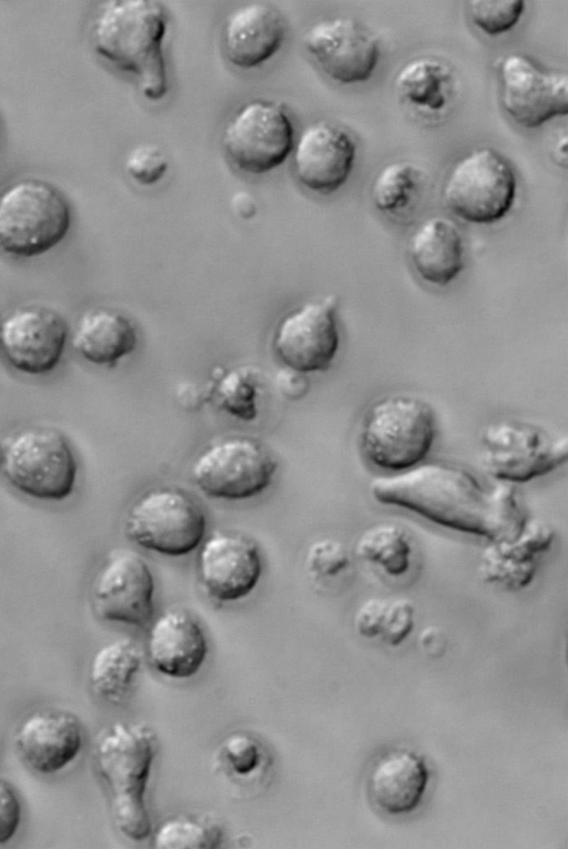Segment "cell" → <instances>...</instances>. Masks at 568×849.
Here are the masks:
<instances>
[{
	"label": "cell",
	"instance_id": "obj_1",
	"mask_svg": "<svg viewBox=\"0 0 568 849\" xmlns=\"http://www.w3.org/2000/svg\"><path fill=\"white\" fill-rule=\"evenodd\" d=\"M369 493L381 504L489 542L514 536L527 518L511 486L487 487L469 471L445 463L378 476L371 482Z\"/></svg>",
	"mask_w": 568,
	"mask_h": 849
},
{
	"label": "cell",
	"instance_id": "obj_2",
	"mask_svg": "<svg viewBox=\"0 0 568 849\" xmlns=\"http://www.w3.org/2000/svg\"><path fill=\"white\" fill-rule=\"evenodd\" d=\"M166 31L168 16L160 2L109 0L93 19L91 43L100 58L136 80L146 100L158 102L169 91Z\"/></svg>",
	"mask_w": 568,
	"mask_h": 849
},
{
	"label": "cell",
	"instance_id": "obj_3",
	"mask_svg": "<svg viewBox=\"0 0 568 849\" xmlns=\"http://www.w3.org/2000/svg\"><path fill=\"white\" fill-rule=\"evenodd\" d=\"M155 751V735L144 724L116 721L94 742V764L111 792L114 823L134 841L151 832L145 792Z\"/></svg>",
	"mask_w": 568,
	"mask_h": 849
},
{
	"label": "cell",
	"instance_id": "obj_4",
	"mask_svg": "<svg viewBox=\"0 0 568 849\" xmlns=\"http://www.w3.org/2000/svg\"><path fill=\"white\" fill-rule=\"evenodd\" d=\"M437 433L436 415L425 400L393 394L375 401L358 429V446L373 466L404 472L418 465L432 449Z\"/></svg>",
	"mask_w": 568,
	"mask_h": 849
},
{
	"label": "cell",
	"instance_id": "obj_5",
	"mask_svg": "<svg viewBox=\"0 0 568 849\" xmlns=\"http://www.w3.org/2000/svg\"><path fill=\"white\" fill-rule=\"evenodd\" d=\"M72 223L65 195L52 183L22 178L0 190V251L9 256H40L68 235Z\"/></svg>",
	"mask_w": 568,
	"mask_h": 849
},
{
	"label": "cell",
	"instance_id": "obj_6",
	"mask_svg": "<svg viewBox=\"0 0 568 849\" xmlns=\"http://www.w3.org/2000/svg\"><path fill=\"white\" fill-rule=\"evenodd\" d=\"M0 469L27 497L62 502L75 489L78 462L68 437L50 426H28L1 444Z\"/></svg>",
	"mask_w": 568,
	"mask_h": 849
},
{
	"label": "cell",
	"instance_id": "obj_7",
	"mask_svg": "<svg viewBox=\"0 0 568 849\" xmlns=\"http://www.w3.org/2000/svg\"><path fill=\"white\" fill-rule=\"evenodd\" d=\"M517 195L516 173L493 148L474 149L448 172L442 189L446 208L473 224H493L511 210Z\"/></svg>",
	"mask_w": 568,
	"mask_h": 849
},
{
	"label": "cell",
	"instance_id": "obj_8",
	"mask_svg": "<svg viewBox=\"0 0 568 849\" xmlns=\"http://www.w3.org/2000/svg\"><path fill=\"white\" fill-rule=\"evenodd\" d=\"M206 517L186 493L155 488L138 498L126 513L125 536L136 546L170 557L185 556L204 539Z\"/></svg>",
	"mask_w": 568,
	"mask_h": 849
},
{
	"label": "cell",
	"instance_id": "obj_9",
	"mask_svg": "<svg viewBox=\"0 0 568 849\" xmlns=\"http://www.w3.org/2000/svg\"><path fill=\"white\" fill-rule=\"evenodd\" d=\"M294 127L285 107L253 99L239 107L222 133L227 160L242 173L263 175L281 166L294 148Z\"/></svg>",
	"mask_w": 568,
	"mask_h": 849
},
{
	"label": "cell",
	"instance_id": "obj_10",
	"mask_svg": "<svg viewBox=\"0 0 568 849\" xmlns=\"http://www.w3.org/2000/svg\"><path fill=\"white\" fill-rule=\"evenodd\" d=\"M566 437H551L530 423L503 420L480 434L479 462L494 478L524 483L544 476L567 462Z\"/></svg>",
	"mask_w": 568,
	"mask_h": 849
},
{
	"label": "cell",
	"instance_id": "obj_11",
	"mask_svg": "<svg viewBox=\"0 0 568 849\" xmlns=\"http://www.w3.org/2000/svg\"><path fill=\"white\" fill-rule=\"evenodd\" d=\"M275 457L248 437H229L204 449L192 465V477L210 498L244 501L263 493L277 471Z\"/></svg>",
	"mask_w": 568,
	"mask_h": 849
},
{
	"label": "cell",
	"instance_id": "obj_12",
	"mask_svg": "<svg viewBox=\"0 0 568 849\" xmlns=\"http://www.w3.org/2000/svg\"><path fill=\"white\" fill-rule=\"evenodd\" d=\"M500 100L520 127L535 129L568 113V75L549 70L530 57L513 52L498 60Z\"/></svg>",
	"mask_w": 568,
	"mask_h": 849
},
{
	"label": "cell",
	"instance_id": "obj_13",
	"mask_svg": "<svg viewBox=\"0 0 568 849\" xmlns=\"http://www.w3.org/2000/svg\"><path fill=\"white\" fill-rule=\"evenodd\" d=\"M154 592V576L144 558L132 549H115L93 579L92 608L101 620L142 628L153 617Z\"/></svg>",
	"mask_w": 568,
	"mask_h": 849
},
{
	"label": "cell",
	"instance_id": "obj_14",
	"mask_svg": "<svg viewBox=\"0 0 568 849\" xmlns=\"http://www.w3.org/2000/svg\"><path fill=\"white\" fill-rule=\"evenodd\" d=\"M338 300L329 294L303 304L284 316L273 337L277 358L301 374L324 372L333 364L339 348Z\"/></svg>",
	"mask_w": 568,
	"mask_h": 849
},
{
	"label": "cell",
	"instance_id": "obj_15",
	"mask_svg": "<svg viewBox=\"0 0 568 849\" xmlns=\"http://www.w3.org/2000/svg\"><path fill=\"white\" fill-rule=\"evenodd\" d=\"M69 338L63 316L51 307L23 305L0 324V350L17 372L39 376L60 364Z\"/></svg>",
	"mask_w": 568,
	"mask_h": 849
},
{
	"label": "cell",
	"instance_id": "obj_16",
	"mask_svg": "<svg viewBox=\"0 0 568 849\" xmlns=\"http://www.w3.org/2000/svg\"><path fill=\"white\" fill-rule=\"evenodd\" d=\"M303 44L321 70L341 84L369 80L381 57L377 36L352 17L315 22L305 31Z\"/></svg>",
	"mask_w": 568,
	"mask_h": 849
},
{
	"label": "cell",
	"instance_id": "obj_17",
	"mask_svg": "<svg viewBox=\"0 0 568 849\" xmlns=\"http://www.w3.org/2000/svg\"><path fill=\"white\" fill-rule=\"evenodd\" d=\"M197 570L209 596L230 603L245 598L255 589L263 563L253 540L240 534L220 532L202 545Z\"/></svg>",
	"mask_w": 568,
	"mask_h": 849
},
{
	"label": "cell",
	"instance_id": "obj_18",
	"mask_svg": "<svg viewBox=\"0 0 568 849\" xmlns=\"http://www.w3.org/2000/svg\"><path fill=\"white\" fill-rule=\"evenodd\" d=\"M292 153L296 180L308 191L329 194L348 180L356 160V143L344 129L316 121L302 131Z\"/></svg>",
	"mask_w": 568,
	"mask_h": 849
},
{
	"label": "cell",
	"instance_id": "obj_19",
	"mask_svg": "<svg viewBox=\"0 0 568 849\" xmlns=\"http://www.w3.org/2000/svg\"><path fill=\"white\" fill-rule=\"evenodd\" d=\"M555 536L549 523L527 517L514 536L490 540L484 548L477 566L479 579L508 590L527 587L534 580L540 555L551 547Z\"/></svg>",
	"mask_w": 568,
	"mask_h": 849
},
{
	"label": "cell",
	"instance_id": "obj_20",
	"mask_svg": "<svg viewBox=\"0 0 568 849\" xmlns=\"http://www.w3.org/2000/svg\"><path fill=\"white\" fill-rule=\"evenodd\" d=\"M22 759L42 775L59 772L80 754L83 729L71 711L43 709L27 716L14 734Z\"/></svg>",
	"mask_w": 568,
	"mask_h": 849
},
{
	"label": "cell",
	"instance_id": "obj_21",
	"mask_svg": "<svg viewBox=\"0 0 568 849\" xmlns=\"http://www.w3.org/2000/svg\"><path fill=\"white\" fill-rule=\"evenodd\" d=\"M286 22L281 12L265 2H251L233 10L222 29V48L227 61L242 70L258 68L282 48Z\"/></svg>",
	"mask_w": 568,
	"mask_h": 849
},
{
	"label": "cell",
	"instance_id": "obj_22",
	"mask_svg": "<svg viewBox=\"0 0 568 849\" xmlns=\"http://www.w3.org/2000/svg\"><path fill=\"white\" fill-rule=\"evenodd\" d=\"M207 650L201 625L183 610L162 614L149 631V658L159 673L170 678L194 676L202 667Z\"/></svg>",
	"mask_w": 568,
	"mask_h": 849
},
{
	"label": "cell",
	"instance_id": "obj_23",
	"mask_svg": "<svg viewBox=\"0 0 568 849\" xmlns=\"http://www.w3.org/2000/svg\"><path fill=\"white\" fill-rule=\"evenodd\" d=\"M407 254L415 273L434 286H447L466 264L464 236L452 219L435 215L423 221L408 240Z\"/></svg>",
	"mask_w": 568,
	"mask_h": 849
},
{
	"label": "cell",
	"instance_id": "obj_24",
	"mask_svg": "<svg viewBox=\"0 0 568 849\" xmlns=\"http://www.w3.org/2000/svg\"><path fill=\"white\" fill-rule=\"evenodd\" d=\"M429 771L418 754L397 749L374 765L368 789L374 802L390 815L410 812L418 807L426 790Z\"/></svg>",
	"mask_w": 568,
	"mask_h": 849
},
{
	"label": "cell",
	"instance_id": "obj_25",
	"mask_svg": "<svg viewBox=\"0 0 568 849\" xmlns=\"http://www.w3.org/2000/svg\"><path fill=\"white\" fill-rule=\"evenodd\" d=\"M138 333L132 321L119 311L92 309L79 319L72 346L84 361L114 367L136 347Z\"/></svg>",
	"mask_w": 568,
	"mask_h": 849
},
{
	"label": "cell",
	"instance_id": "obj_26",
	"mask_svg": "<svg viewBox=\"0 0 568 849\" xmlns=\"http://www.w3.org/2000/svg\"><path fill=\"white\" fill-rule=\"evenodd\" d=\"M394 83L398 95L410 105L428 112H439L448 104L454 73L440 60L418 58L399 69Z\"/></svg>",
	"mask_w": 568,
	"mask_h": 849
},
{
	"label": "cell",
	"instance_id": "obj_27",
	"mask_svg": "<svg viewBox=\"0 0 568 849\" xmlns=\"http://www.w3.org/2000/svg\"><path fill=\"white\" fill-rule=\"evenodd\" d=\"M142 665V653L130 639H116L102 646L92 657L89 683L93 693L118 704L128 694Z\"/></svg>",
	"mask_w": 568,
	"mask_h": 849
},
{
	"label": "cell",
	"instance_id": "obj_28",
	"mask_svg": "<svg viewBox=\"0 0 568 849\" xmlns=\"http://www.w3.org/2000/svg\"><path fill=\"white\" fill-rule=\"evenodd\" d=\"M354 554L386 576L400 577L410 568L413 546L404 528L393 523H379L362 532Z\"/></svg>",
	"mask_w": 568,
	"mask_h": 849
},
{
	"label": "cell",
	"instance_id": "obj_29",
	"mask_svg": "<svg viewBox=\"0 0 568 849\" xmlns=\"http://www.w3.org/2000/svg\"><path fill=\"white\" fill-rule=\"evenodd\" d=\"M422 184L423 172L419 166L407 161L392 162L376 174L371 199L378 211L398 213L413 202Z\"/></svg>",
	"mask_w": 568,
	"mask_h": 849
},
{
	"label": "cell",
	"instance_id": "obj_30",
	"mask_svg": "<svg viewBox=\"0 0 568 849\" xmlns=\"http://www.w3.org/2000/svg\"><path fill=\"white\" fill-rule=\"evenodd\" d=\"M221 840V827L204 816L171 818L158 828L153 838L158 849H213Z\"/></svg>",
	"mask_w": 568,
	"mask_h": 849
},
{
	"label": "cell",
	"instance_id": "obj_31",
	"mask_svg": "<svg viewBox=\"0 0 568 849\" xmlns=\"http://www.w3.org/2000/svg\"><path fill=\"white\" fill-rule=\"evenodd\" d=\"M257 381L251 368L232 370L219 378L210 396L229 415L251 422L257 416Z\"/></svg>",
	"mask_w": 568,
	"mask_h": 849
},
{
	"label": "cell",
	"instance_id": "obj_32",
	"mask_svg": "<svg viewBox=\"0 0 568 849\" xmlns=\"http://www.w3.org/2000/svg\"><path fill=\"white\" fill-rule=\"evenodd\" d=\"M217 761L229 777L236 780H251L264 769L266 755L255 737L234 732L221 742L217 749Z\"/></svg>",
	"mask_w": 568,
	"mask_h": 849
},
{
	"label": "cell",
	"instance_id": "obj_33",
	"mask_svg": "<svg viewBox=\"0 0 568 849\" xmlns=\"http://www.w3.org/2000/svg\"><path fill=\"white\" fill-rule=\"evenodd\" d=\"M523 0H468L466 11L471 23L489 37L510 31L525 12Z\"/></svg>",
	"mask_w": 568,
	"mask_h": 849
},
{
	"label": "cell",
	"instance_id": "obj_34",
	"mask_svg": "<svg viewBox=\"0 0 568 849\" xmlns=\"http://www.w3.org/2000/svg\"><path fill=\"white\" fill-rule=\"evenodd\" d=\"M169 160L155 144L143 143L130 150L124 160V170L135 183L143 186L158 184L166 174Z\"/></svg>",
	"mask_w": 568,
	"mask_h": 849
},
{
	"label": "cell",
	"instance_id": "obj_35",
	"mask_svg": "<svg viewBox=\"0 0 568 849\" xmlns=\"http://www.w3.org/2000/svg\"><path fill=\"white\" fill-rule=\"evenodd\" d=\"M351 564L349 555L343 543L333 538H322L312 543L305 555L307 572L317 578L334 577Z\"/></svg>",
	"mask_w": 568,
	"mask_h": 849
},
{
	"label": "cell",
	"instance_id": "obj_36",
	"mask_svg": "<svg viewBox=\"0 0 568 849\" xmlns=\"http://www.w3.org/2000/svg\"><path fill=\"white\" fill-rule=\"evenodd\" d=\"M414 613L410 599H388L382 618L379 638L390 646L400 645L414 628Z\"/></svg>",
	"mask_w": 568,
	"mask_h": 849
},
{
	"label": "cell",
	"instance_id": "obj_37",
	"mask_svg": "<svg viewBox=\"0 0 568 849\" xmlns=\"http://www.w3.org/2000/svg\"><path fill=\"white\" fill-rule=\"evenodd\" d=\"M21 820V806L13 788L0 779V845L16 835Z\"/></svg>",
	"mask_w": 568,
	"mask_h": 849
},
{
	"label": "cell",
	"instance_id": "obj_38",
	"mask_svg": "<svg viewBox=\"0 0 568 849\" xmlns=\"http://www.w3.org/2000/svg\"><path fill=\"white\" fill-rule=\"evenodd\" d=\"M388 599L369 598L356 610L354 625L356 631L365 638H376L381 634L382 618Z\"/></svg>",
	"mask_w": 568,
	"mask_h": 849
},
{
	"label": "cell",
	"instance_id": "obj_39",
	"mask_svg": "<svg viewBox=\"0 0 568 849\" xmlns=\"http://www.w3.org/2000/svg\"><path fill=\"white\" fill-rule=\"evenodd\" d=\"M418 643L423 653L432 658L440 657L446 649V636L436 626L425 627L419 634Z\"/></svg>",
	"mask_w": 568,
	"mask_h": 849
},
{
	"label": "cell",
	"instance_id": "obj_40",
	"mask_svg": "<svg viewBox=\"0 0 568 849\" xmlns=\"http://www.w3.org/2000/svg\"><path fill=\"white\" fill-rule=\"evenodd\" d=\"M0 462H1V445H0Z\"/></svg>",
	"mask_w": 568,
	"mask_h": 849
}]
</instances>
